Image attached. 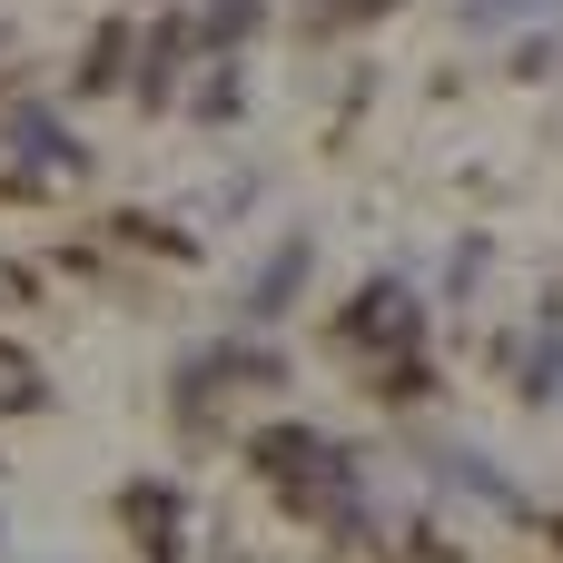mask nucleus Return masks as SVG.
<instances>
[{"label": "nucleus", "mask_w": 563, "mask_h": 563, "mask_svg": "<svg viewBox=\"0 0 563 563\" xmlns=\"http://www.w3.org/2000/svg\"><path fill=\"white\" fill-rule=\"evenodd\" d=\"M247 455H257V475H267L297 515H346V505H356V465H346L327 435H307V426H267Z\"/></svg>", "instance_id": "f257e3e1"}, {"label": "nucleus", "mask_w": 563, "mask_h": 563, "mask_svg": "<svg viewBox=\"0 0 563 563\" xmlns=\"http://www.w3.org/2000/svg\"><path fill=\"white\" fill-rule=\"evenodd\" d=\"M416 327H426V317H416V297H406V287H366V297L336 317V336H346V346H396V336L416 346Z\"/></svg>", "instance_id": "f03ea898"}, {"label": "nucleus", "mask_w": 563, "mask_h": 563, "mask_svg": "<svg viewBox=\"0 0 563 563\" xmlns=\"http://www.w3.org/2000/svg\"><path fill=\"white\" fill-rule=\"evenodd\" d=\"M10 148H20L30 168H79V148H69L59 119H40V109H10Z\"/></svg>", "instance_id": "7ed1b4c3"}, {"label": "nucleus", "mask_w": 563, "mask_h": 563, "mask_svg": "<svg viewBox=\"0 0 563 563\" xmlns=\"http://www.w3.org/2000/svg\"><path fill=\"white\" fill-rule=\"evenodd\" d=\"M119 79H129V30L109 20V30L89 40V59H79V89H119Z\"/></svg>", "instance_id": "20e7f679"}, {"label": "nucleus", "mask_w": 563, "mask_h": 563, "mask_svg": "<svg viewBox=\"0 0 563 563\" xmlns=\"http://www.w3.org/2000/svg\"><path fill=\"white\" fill-rule=\"evenodd\" d=\"M247 30H257V0H208V20H198V40H218V49L247 40Z\"/></svg>", "instance_id": "39448f33"}, {"label": "nucleus", "mask_w": 563, "mask_h": 563, "mask_svg": "<svg viewBox=\"0 0 563 563\" xmlns=\"http://www.w3.org/2000/svg\"><path fill=\"white\" fill-rule=\"evenodd\" d=\"M297 277H307V247H277V267H267V287H257V317H277Z\"/></svg>", "instance_id": "423d86ee"}, {"label": "nucleus", "mask_w": 563, "mask_h": 563, "mask_svg": "<svg viewBox=\"0 0 563 563\" xmlns=\"http://www.w3.org/2000/svg\"><path fill=\"white\" fill-rule=\"evenodd\" d=\"M30 396H40V376H30V356H10V346H0V406H30Z\"/></svg>", "instance_id": "0eeeda50"}, {"label": "nucleus", "mask_w": 563, "mask_h": 563, "mask_svg": "<svg viewBox=\"0 0 563 563\" xmlns=\"http://www.w3.org/2000/svg\"><path fill=\"white\" fill-rule=\"evenodd\" d=\"M317 10H327V20H376L386 0H317Z\"/></svg>", "instance_id": "6e6552de"}, {"label": "nucleus", "mask_w": 563, "mask_h": 563, "mask_svg": "<svg viewBox=\"0 0 563 563\" xmlns=\"http://www.w3.org/2000/svg\"><path fill=\"white\" fill-rule=\"evenodd\" d=\"M475 10H495V20H515V10H563V0H475Z\"/></svg>", "instance_id": "1a4fd4ad"}]
</instances>
